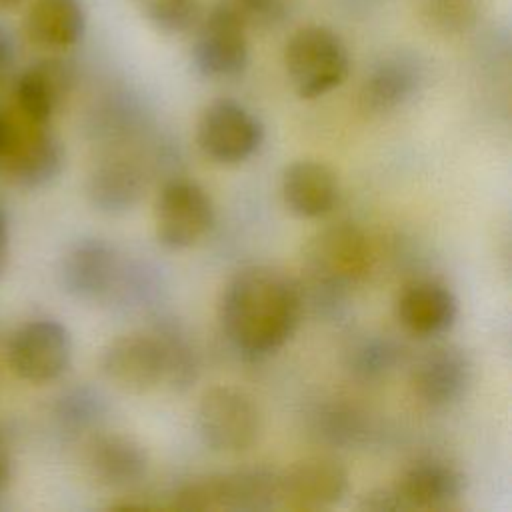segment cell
<instances>
[{
  "mask_svg": "<svg viewBox=\"0 0 512 512\" xmlns=\"http://www.w3.org/2000/svg\"><path fill=\"white\" fill-rule=\"evenodd\" d=\"M472 378V360L456 344H438L424 350L410 372L414 394L432 408H444L462 400Z\"/></svg>",
  "mask_w": 512,
  "mask_h": 512,
  "instance_id": "obj_13",
  "label": "cell"
},
{
  "mask_svg": "<svg viewBox=\"0 0 512 512\" xmlns=\"http://www.w3.org/2000/svg\"><path fill=\"white\" fill-rule=\"evenodd\" d=\"M12 480V452L6 430L0 426V500L4 498Z\"/></svg>",
  "mask_w": 512,
  "mask_h": 512,
  "instance_id": "obj_32",
  "label": "cell"
},
{
  "mask_svg": "<svg viewBox=\"0 0 512 512\" xmlns=\"http://www.w3.org/2000/svg\"><path fill=\"white\" fill-rule=\"evenodd\" d=\"M86 32V12L80 0H34L24 16L26 38L44 50H68Z\"/></svg>",
  "mask_w": 512,
  "mask_h": 512,
  "instance_id": "obj_21",
  "label": "cell"
},
{
  "mask_svg": "<svg viewBox=\"0 0 512 512\" xmlns=\"http://www.w3.org/2000/svg\"><path fill=\"white\" fill-rule=\"evenodd\" d=\"M248 60L250 46L246 24L226 0L214 4L196 28L192 44L194 68L204 78L228 80L240 76Z\"/></svg>",
  "mask_w": 512,
  "mask_h": 512,
  "instance_id": "obj_8",
  "label": "cell"
},
{
  "mask_svg": "<svg viewBox=\"0 0 512 512\" xmlns=\"http://www.w3.org/2000/svg\"><path fill=\"white\" fill-rule=\"evenodd\" d=\"M142 170L124 158L102 160L92 168L86 180L88 202L104 214H124L144 196Z\"/></svg>",
  "mask_w": 512,
  "mask_h": 512,
  "instance_id": "obj_22",
  "label": "cell"
},
{
  "mask_svg": "<svg viewBox=\"0 0 512 512\" xmlns=\"http://www.w3.org/2000/svg\"><path fill=\"white\" fill-rule=\"evenodd\" d=\"M358 508L366 510V512H398V510H404L394 486L392 488H376V490L364 494Z\"/></svg>",
  "mask_w": 512,
  "mask_h": 512,
  "instance_id": "obj_30",
  "label": "cell"
},
{
  "mask_svg": "<svg viewBox=\"0 0 512 512\" xmlns=\"http://www.w3.org/2000/svg\"><path fill=\"white\" fill-rule=\"evenodd\" d=\"M16 60V44L10 30L0 22V84L10 74Z\"/></svg>",
  "mask_w": 512,
  "mask_h": 512,
  "instance_id": "obj_31",
  "label": "cell"
},
{
  "mask_svg": "<svg viewBox=\"0 0 512 512\" xmlns=\"http://www.w3.org/2000/svg\"><path fill=\"white\" fill-rule=\"evenodd\" d=\"M464 488V474L442 460L414 462L394 484L404 510H448L462 498Z\"/></svg>",
  "mask_w": 512,
  "mask_h": 512,
  "instance_id": "obj_17",
  "label": "cell"
},
{
  "mask_svg": "<svg viewBox=\"0 0 512 512\" xmlns=\"http://www.w3.org/2000/svg\"><path fill=\"white\" fill-rule=\"evenodd\" d=\"M302 284L270 266L238 270L222 288L218 320L228 344L248 360L278 352L304 314Z\"/></svg>",
  "mask_w": 512,
  "mask_h": 512,
  "instance_id": "obj_1",
  "label": "cell"
},
{
  "mask_svg": "<svg viewBox=\"0 0 512 512\" xmlns=\"http://www.w3.org/2000/svg\"><path fill=\"white\" fill-rule=\"evenodd\" d=\"M6 358L10 370L20 380L48 384L68 370L72 362V336L54 318H34L12 332Z\"/></svg>",
  "mask_w": 512,
  "mask_h": 512,
  "instance_id": "obj_7",
  "label": "cell"
},
{
  "mask_svg": "<svg viewBox=\"0 0 512 512\" xmlns=\"http://www.w3.org/2000/svg\"><path fill=\"white\" fill-rule=\"evenodd\" d=\"M276 506H280L278 472L266 466L198 476L170 496V508L176 510L260 512Z\"/></svg>",
  "mask_w": 512,
  "mask_h": 512,
  "instance_id": "obj_3",
  "label": "cell"
},
{
  "mask_svg": "<svg viewBox=\"0 0 512 512\" xmlns=\"http://www.w3.org/2000/svg\"><path fill=\"white\" fill-rule=\"evenodd\" d=\"M66 150L48 124L24 120L16 124V134L0 166L6 178L22 190H40L50 186L64 170Z\"/></svg>",
  "mask_w": 512,
  "mask_h": 512,
  "instance_id": "obj_11",
  "label": "cell"
},
{
  "mask_svg": "<svg viewBox=\"0 0 512 512\" xmlns=\"http://www.w3.org/2000/svg\"><path fill=\"white\" fill-rule=\"evenodd\" d=\"M14 134H16V124L10 120V116H6L0 110V160L4 158L6 150L10 148V144L14 140Z\"/></svg>",
  "mask_w": 512,
  "mask_h": 512,
  "instance_id": "obj_34",
  "label": "cell"
},
{
  "mask_svg": "<svg viewBox=\"0 0 512 512\" xmlns=\"http://www.w3.org/2000/svg\"><path fill=\"white\" fill-rule=\"evenodd\" d=\"M312 430L332 446H354L366 436L362 414L340 402L318 406L312 412Z\"/></svg>",
  "mask_w": 512,
  "mask_h": 512,
  "instance_id": "obj_25",
  "label": "cell"
},
{
  "mask_svg": "<svg viewBox=\"0 0 512 512\" xmlns=\"http://www.w3.org/2000/svg\"><path fill=\"white\" fill-rule=\"evenodd\" d=\"M102 374L120 390L142 394L164 380V362L154 334H124L100 356Z\"/></svg>",
  "mask_w": 512,
  "mask_h": 512,
  "instance_id": "obj_14",
  "label": "cell"
},
{
  "mask_svg": "<svg viewBox=\"0 0 512 512\" xmlns=\"http://www.w3.org/2000/svg\"><path fill=\"white\" fill-rule=\"evenodd\" d=\"M284 68L300 98L312 100L338 88L350 72L344 40L326 26L298 28L284 46Z\"/></svg>",
  "mask_w": 512,
  "mask_h": 512,
  "instance_id": "obj_4",
  "label": "cell"
},
{
  "mask_svg": "<svg viewBox=\"0 0 512 512\" xmlns=\"http://www.w3.org/2000/svg\"><path fill=\"white\" fill-rule=\"evenodd\" d=\"M148 452L126 434H100L88 448V466L92 476L108 488L126 490L140 484L148 474Z\"/></svg>",
  "mask_w": 512,
  "mask_h": 512,
  "instance_id": "obj_19",
  "label": "cell"
},
{
  "mask_svg": "<svg viewBox=\"0 0 512 512\" xmlns=\"http://www.w3.org/2000/svg\"><path fill=\"white\" fill-rule=\"evenodd\" d=\"M74 86L70 62L58 56L30 64L16 80L14 98L24 120L48 124Z\"/></svg>",
  "mask_w": 512,
  "mask_h": 512,
  "instance_id": "obj_15",
  "label": "cell"
},
{
  "mask_svg": "<svg viewBox=\"0 0 512 512\" xmlns=\"http://www.w3.org/2000/svg\"><path fill=\"white\" fill-rule=\"evenodd\" d=\"M24 0H0V10H8V8H14L18 4H22Z\"/></svg>",
  "mask_w": 512,
  "mask_h": 512,
  "instance_id": "obj_35",
  "label": "cell"
},
{
  "mask_svg": "<svg viewBox=\"0 0 512 512\" xmlns=\"http://www.w3.org/2000/svg\"><path fill=\"white\" fill-rule=\"evenodd\" d=\"M108 414L106 396L90 384H74L60 392L52 404L56 426L70 436L92 432Z\"/></svg>",
  "mask_w": 512,
  "mask_h": 512,
  "instance_id": "obj_24",
  "label": "cell"
},
{
  "mask_svg": "<svg viewBox=\"0 0 512 512\" xmlns=\"http://www.w3.org/2000/svg\"><path fill=\"white\" fill-rule=\"evenodd\" d=\"M456 294L442 282L418 280L408 284L396 300V318L402 328L420 338L448 332L458 318Z\"/></svg>",
  "mask_w": 512,
  "mask_h": 512,
  "instance_id": "obj_16",
  "label": "cell"
},
{
  "mask_svg": "<svg viewBox=\"0 0 512 512\" xmlns=\"http://www.w3.org/2000/svg\"><path fill=\"white\" fill-rule=\"evenodd\" d=\"M214 224V204L194 180H168L154 204V230L164 248L184 250L198 244Z\"/></svg>",
  "mask_w": 512,
  "mask_h": 512,
  "instance_id": "obj_9",
  "label": "cell"
},
{
  "mask_svg": "<svg viewBox=\"0 0 512 512\" xmlns=\"http://www.w3.org/2000/svg\"><path fill=\"white\" fill-rule=\"evenodd\" d=\"M140 16L158 32L182 34L196 24L200 0H132Z\"/></svg>",
  "mask_w": 512,
  "mask_h": 512,
  "instance_id": "obj_27",
  "label": "cell"
},
{
  "mask_svg": "<svg viewBox=\"0 0 512 512\" xmlns=\"http://www.w3.org/2000/svg\"><path fill=\"white\" fill-rule=\"evenodd\" d=\"M370 266L372 248L358 226L340 222L316 232L304 246V270L314 308L324 314L338 312L346 290L360 282Z\"/></svg>",
  "mask_w": 512,
  "mask_h": 512,
  "instance_id": "obj_2",
  "label": "cell"
},
{
  "mask_svg": "<svg viewBox=\"0 0 512 512\" xmlns=\"http://www.w3.org/2000/svg\"><path fill=\"white\" fill-rule=\"evenodd\" d=\"M262 140V122L238 100H212L198 118V148L208 160L216 164L234 166L246 162L258 152Z\"/></svg>",
  "mask_w": 512,
  "mask_h": 512,
  "instance_id": "obj_6",
  "label": "cell"
},
{
  "mask_svg": "<svg viewBox=\"0 0 512 512\" xmlns=\"http://www.w3.org/2000/svg\"><path fill=\"white\" fill-rule=\"evenodd\" d=\"M124 266L116 248L102 238H80L60 258L62 290L82 302L106 300L116 294Z\"/></svg>",
  "mask_w": 512,
  "mask_h": 512,
  "instance_id": "obj_10",
  "label": "cell"
},
{
  "mask_svg": "<svg viewBox=\"0 0 512 512\" xmlns=\"http://www.w3.org/2000/svg\"><path fill=\"white\" fill-rule=\"evenodd\" d=\"M234 12L240 16V20L246 24V28L256 30H272L280 26L290 8L288 0H226Z\"/></svg>",
  "mask_w": 512,
  "mask_h": 512,
  "instance_id": "obj_29",
  "label": "cell"
},
{
  "mask_svg": "<svg viewBox=\"0 0 512 512\" xmlns=\"http://www.w3.org/2000/svg\"><path fill=\"white\" fill-rule=\"evenodd\" d=\"M402 360V346L390 336H366L348 354V366L362 380H378Z\"/></svg>",
  "mask_w": 512,
  "mask_h": 512,
  "instance_id": "obj_26",
  "label": "cell"
},
{
  "mask_svg": "<svg viewBox=\"0 0 512 512\" xmlns=\"http://www.w3.org/2000/svg\"><path fill=\"white\" fill-rule=\"evenodd\" d=\"M480 12V0H420L422 20L442 34L468 30Z\"/></svg>",
  "mask_w": 512,
  "mask_h": 512,
  "instance_id": "obj_28",
  "label": "cell"
},
{
  "mask_svg": "<svg viewBox=\"0 0 512 512\" xmlns=\"http://www.w3.org/2000/svg\"><path fill=\"white\" fill-rule=\"evenodd\" d=\"M8 252H10V226L4 210L0 208V276L6 270Z\"/></svg>",
  "mask_w": 512,
  "mask_h": 512,
  "instance_id": "obj_33",
  "label": "cell"
},
{
  "mask_svg": "<svg viewBox=\"0 0 512 512\" xmlns=\"http://www.w3.org/2000/svg\"><path fill=\"white\" fill-rule=\"evenodd\" d=\"M348 492V472L332 456H306L278 472L280 506L320 510L338 504Z\"/></svg>",
  "mask_w": 512,
  "mask_h": 512,
  "instance_id": "obj_12",
  "label": "cell"
},
{
  "mask_svg": "<svg viewBox=\"0 0 512 512\" xmlns=\"http://www.w3.org/2000/svg\"><path fill=\"white\" fill-rule=\"evenodd\" d=\"M200 440L214 452L248 450L260 436L262 416L254 398L236 386L208 388L196 408Z\"/></svg>",
  "mask_w": 512,
  "mask_h": 512,
  "instance_id": "obj_5",
  "label": "cell"
},
{
  "mask_svg": "<svg viewBox=\"0 0 512 512\" xmlns=\"http://www.w3.org/2000/svg\"><path fill=\"white\" fill-rule=\"evenodd\" d=\"M422 82V68L410 54L382 58L366 74L360 88V102L368 112H390L408 102Z\"/></svg>",
  "mask_w": 512,
  "mask_h": 512,
  "instance_id": "obj_20",
  "label": "cell"
},
{
  "mask_svg": "<svg viewBox=\"0 0 512 512\" xmlns=\"http://www.w3.org/2000/svg\"><path fill=\"white\" fill-rule=\"evenodd\" d=\"M280 192L292 214L320 218L336 206L340 186L334 170L324 162L296 160L284 168Z\"/></svg>",
  "mask_w": 512,
  "mask_h": 512,
  "instance_id": "obj_18",
  "label": "cell"
},
{
  "mask_svg": "<svg viewBox=\"0 0 512 512\" xmlns=\"http://www.w3.org/2000/svg\"><path fill=\"white\" fill-rule=\"evenodd\" d=\"M152 334L162 352L164 382L178 392H186L200 374V358L190 334L176 318H160Z\"/></svg>",
  "mask_w": 512,
  "mask_h": 512,
  "instance_id": "obj_23",
  "label": "cell"
}]
</instances>
